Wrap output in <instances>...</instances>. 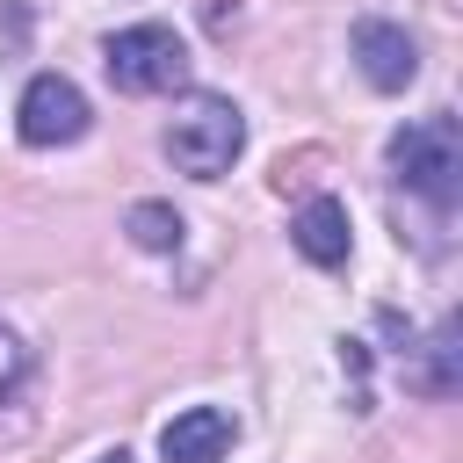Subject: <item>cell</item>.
<instances>
[{
  "instance_id": "1",
  "label": "cell",
  "mask_w": 463,
  "mask_h": 463,
  "mask_svg": "<svg viewBox=\"0 0 463 463\" xmlns=\"http://www.w3.org/2000/svg\"><path fill=\"white\" fill-rule=\"evenodd\" d=\"M239 152H246V116H239V101H224V94H195V101L166 123V159H174L188 181L232 174Z\"/></svg>"
},
{
  "instance_id": "2",
  "label": "cell",
  "mask_w": 463,
  "mask_h": 463,
  "mask_svg": "<svg viewBox=\"0 0 463 463\" xmlns=\"http://www.w3.org/2000/svg\"><path fill=\"white\" fill-rule=\"evenodd\" d=\"M391 174H398L412 195H427L434 210H449V203L463 195V130H456V116H420V123H405V130L391 137Z\"/></svg>"
},
{
  "instance_id": "3",
  "label": "cell",
  "mask_w": 463,
  "mask_h": 463,
  "mask_svg": "<svg viewBox=\"0 0 463 463\" xmlns=\"http://www.w3.org/2000/svg\"><path fill=\"white\" fill-rule=\"evenodd\" d=\"M101 65L116 80V94H174L188 87V43L166 22H130L101 43Z\"/></svg>"
},
{
  "instance_id": "4",
  "label": "cell",
  "mask_w": 463,
  "mask_h": 463,
  "mask_svg": "<svg viewBox=\"0 0 463 463\" xmlns=\"http://www.w3.org/2000/svg\"><path fill=\"white\" fill-rule=\"evenodd\" d=\"M22 145H72V137H87V94L65 80V72H36L29 87H22Z\"/></svg>"
},
{
  "instance_id": "5",
  "label": "cell",
  "mask_w": 463,
  "mask_h": 463,
  "mask_svg": "<svg viewBox=\"0 0 463 463\" xmlns=\"http://www.w3.org/2000/svg\"><path fill=\"white\" fill-rule=\"evenodd\" d=\"M354 58H362V80L369 87H383V94H398V87H412V72H420V43L398 29V22H354Z\"/></svg>"
},
{
  "instance_id": "6",
  "label": "cell",
  "mask_w": 463,
  "mask_h": 463,
  "mask_svg": "<svg viewBox=\"0 0 463 463\" xmlns=\"http://www.w3.org/2000/svg\"><path fill=\"white\" fill-rule=\"evenodd\" d=\"M232 412H217V405H188V412H174L166 427H159V456L166 463H224V449H232Z\"/></svg>"
},
{
  "instance_id": "7",
  "label": "cell",
  "mask_w": 463,
  "mask_h": 463,
  "mask_svg": "<svg viewBox=\"0 0 463 463\" xmlns=\"http://www.w3.org/2000/svg\"><path fill=\"white\" fill-rule=\"evenodd\" d=\"M289 239L311 268H347V203L333 195H311L297 217H289Z\"/></svg>"
},
{
  "instance_id": "8",
  "label": "cell",
  "mask_w": 463,
  "mask_h": 463,
  "mask_svg": "<svg viewBox=\"0 0 463 463\" xmlns=\"http://www.w3.org/2000/svg\"><path fill=\"white\" fill-rule=\"evenodd\" d=\"M123 232H130V239H137L145 253H174V246H181V217H174L166 203H130Z\"/></svg>"
},
{
  "instance_id": "9",
  "label": "cell",
  "mask_w": 463,
  "mask_h": 463,
  "mask_svg": "<svg viewBox=\"0 0 463 463\" xmlns=\"http://www.w3.org/2000/svg\"><path fill=\"white\" fill-rule=\"evenodd\" d=\"M22 376H29V347H22V340H14L7 326H0V405H7L14 391H22Z\"/></svg>"
},
{
  "instance_id": "10",
  "label": "cell",
  "mask_w": 463,
  "mask_h": 463,
  "mask_svg": "<svg viewBox=\"0 0 463 463\" xmlns=\"http://www.w3.org/2000/svg\"><path fill=\"white\" fill-rule=\"evenodd\" d=\"M101 463H130V456H123V449H109V456H101Z\"/></svg>"
}]
</instances>
